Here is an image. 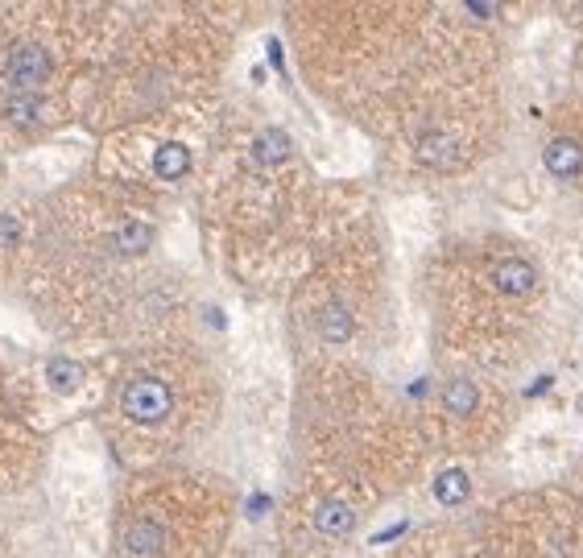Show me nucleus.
Masks as SVG:
<instances>
[{"instance_id":"obj_1","label":"nucleus","mask_w":583,"mask_h":558,"mask_svg":"<svg viewBox=\"0 0 583 558\" xmlns=\"http://www.w3.org/2000/svg\"><path fill=\"white\" fill-rule=\"evenodd\" d=\"M75 17L63 9L0 13V133L50 129L75 87Z\"/></svg>"},{"instance_id":"obj_2","label":"nucleus","mask_w":583,"mask_h":558,"mask_svg":"<svg viewBox=\"0 0 583 558\" xmlns=\"http://www.w3.org/2000/svg\"><path fill=\"white\" fill-rule=\"evenodd\" d=\"M224 492L187 472H149L116 509L112 558H211L224 542Z\"/></svg>"},{"instance_id":"obj_3","label":"nucleus","mask_w":583,"mask_h":558,"mask_svg":"<svg viewBox=\"0 0 583 558\" xmlns=\"http://www.w3.org/2000/svg\"><path fill=\"white\" fill-rule=\"evenodd\" d=\"M211 406V385L199 360L182 352H158L137 360L116 385L112 414L120 434L137 451H166L203 422Z\"/></svg>"},{"instance_id":"obj_4","label":"nucleus","mask_w":583,"mask_h":558,"mask_svg":"<svg viewBox=\"0 0 583 558\" xmlns=\"http://www.w3.org/2000/svg\"><path fill=\"white\" fill-rule=\"evenodd\" d=\"M484 414H488V397H484L480 381L451 377L439 389V418L447 426H468L472 434H484Z\"/></svg>"},{"instance_id":"obj_5","label":"nucleus","mask_w":583,"mask_h":558,"mask_svg":"<svg viewBox=\"0 0 583 558\" xmlns=\"http://www.w3.org/2000/svg\"><path fill=\"white\" fill-rule=\"evenodd\" d=\"M546 170L567 182H583V112L567 120V129H555L546 141Z\"/></svg>"},{"instance_id":"obj_6","label":"nucleus","mask_w":583,"mask_h":558,"mask_svg":"<svg viewBox=\"0 0 583 558\" xmlns=\"http://www.w3.org/2000/svg\"><path fill=\"white\" fill-rule=\"evenodd\" d=\"M0 447H5V430H0Z\"/></svg>"}]
</instances>
